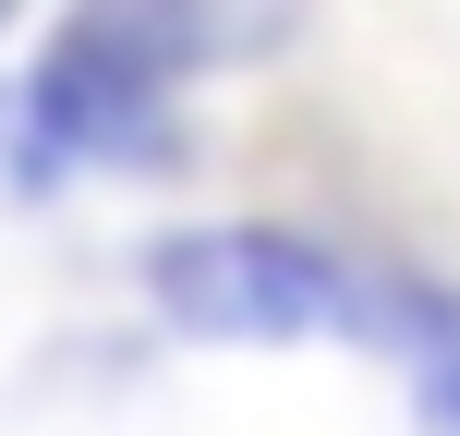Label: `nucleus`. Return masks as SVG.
<instances>
[{
  "instance_id": "nucleus-1",
  "label": "nucleus",
  "mask_w": 460,
  "mask_h": 436,
  "mask_svg": "<svg viewBox=\"0 0 460 436\" xmlns=\"http://www.w3.org/2000/svg\"><path fill=\"white\" fill-rule=\"evenodd\" d=\"M146 279H158L170 327H218V340H315V327L376 316L364 279L291 230H182V243H158Z\"/></svg>"
},
{
  "instance_id": "nucleus-3",
  "label": "nucleus",
  "mask_w": 460,
  "mask_h": 436,
  "mask_svg": "<svg viewBox=\"0 0 460 436\" xmlns=\"http://www.w3.org/2000/svg\"><path fill=\"white\" fill-rule=\"evenodd\" d=\"M400 327H412V364H424V413H437V436H460V291H424Z\"/></svg>"
},
{
  "instance_id": "nucleus-2",
  "label": "nucleus",
  "mask_w": 460,
  "mask_h": 436,
  "mask_svg": "<svg viewBox=\"0 0 460 436\" xmlns=\"http://www.w3.org/2000/svg\"><path fill=\"white\" fill-rule=\"evenodd\" d=\"M182 61H194L182 24L85 13V24H61V49H49V73H37V121L61 146H85V158H121V146L158 134V97H170Z\"/></svg>"
}]
</instances>
